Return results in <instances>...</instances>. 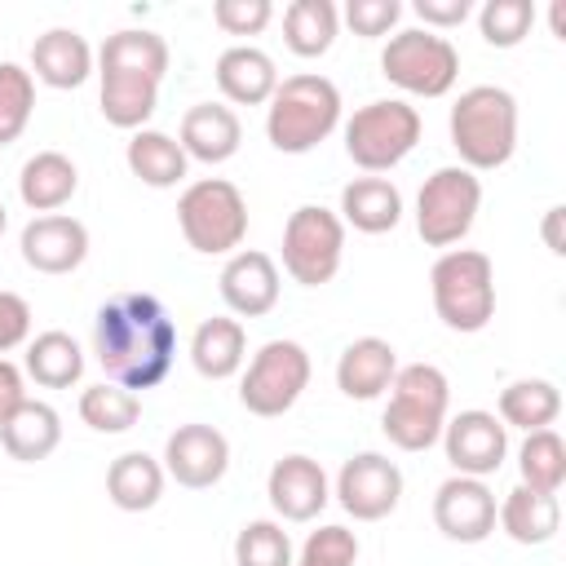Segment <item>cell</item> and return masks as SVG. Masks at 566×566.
I'll list each match as a JSON object with an SVG mask.
<instances>
[{
	"instance_id": "e0dca14e",
	"label": "cell",
	"mask_w": 566,
	"mask_h": 566,
	"mask_svg": "<svg viewBox=\"0 0 566 566\" xmlns=\"http://www.w3.org/2000/svg\"><path fill=\"white\" fill-rule=\"evenodd\" d=\"M18 248L35 274H71L88 256V230H84V221L66 217V212H44L22 226Z\"/></svg>"
},
{
	"instance_id": "484cf974",
	"label": "cell",
	"mask_w": 566,
	"mask_h": 566,
	"mask_svg": "<svg viewBox=\"0 0 566 566\" xmlns=\"http://www.w3.org/2000/svg\"><path fill=\"white\" fill-rule=\"evenodd\" d=\"M248 358V332L239 318H203L190 336V363L203 380H230L234 371H243Z\"/></svg>"
},
{
	"instance_id": "3957f363",
	"label": "cell",
	"mask_w": 566,
	"mask_h": 566,
	"mask_svg": "<svg viewBox=\"0 0 566 566\" xmlns=\"http://www.w3.org/2000/svg\"><path fill=\"white\" fill-rule=\"evenodd\" d=\"M336 124H340V88L318 71L279 80L274 97L265 102V137L279 155H310L318 142L336 133Z\"/></svg>"
},
{
	"instance_id": "ba28073f",
	"label": "cell",
	"mask_w": 566,
	"mask_h": 566,
	"mask_svg": "<svg viewBox=\"0 0 566 566\" xmlns=\"http://www.w3.org/2000/svg\"><path fill=\"white\" fill-rule=\"evenodd\" d=\"M380 75L411 97H442L460 80V53L447 35L407 27V31L389 35V44L380 53Z\"/></svg>"
},
{
	"instance_id": "30bf717a",
	"label": "cell",
	"mask_w": 566,
	"mask_h": 566,
	"mask_svg": "<svg viewBox=\"0 0 566 566\" xmlns=\"http://www.w3.org/2000/svg\"><path fill=\"white\" fill-rule=\"evenodd\" d=\"M310 371L314 367H310V354H305L301 340H265L252 354V363H248V371L239 380L243 411H252L261 420H274L283 411H292L296 398L310 385Z\"/></svg>"
},
{
	"instance_id": "83f0119b",
	"label": "cell",
	"mask_w": 566,
	"mask_h": 566,
	"mask_svg": "<svg viewBox=\"0 0 566 566\" xmlns=\"http://www.w3.org/2000/svg\"><path fill=\"white\" fill-rule=\"evenodd\" d=\"M124 164H128V172H133L142 186H150V190L181 186V181H186V168H190L181 142L168 137V133H159V128H137V133L128 137V146H124Z\"/></svg>"
},
{
	"instance_id": "60d3db41",
	"label": "cell",
	"mask_w": 566,
	"mask_h": 566,
	"mask_svg": "<svg viewBox=\"0 0 566 566\" xmlns=\"http://www.w3.org/2000/svg\"><path fill=\"white\" fill-rule=\"evenodd\" d=\"M31 336V305L18 296V292H4L0 287V358L18 345H27Z\"/></svg>"
},
{
	"instance_id": "8fae6325",
	"label": "cell",
	"mask_w": 566,
	"mask_h": 566,
	"mask_svg": "<svg viewBox=\"0 0 566 566\" xmlns=\"http://www.w3.org/2000/svg\"><path fill=\"white\" fill-rule=\"evenodd\" d=\"M345 256V221L323 203H301L283 226V270L301 287H323L336 279Z\"/></svg>"
},
{
	"instance_id": "d4e9b609",
	"label": "cell",
	"mask_w": 566,
	"mask_h": 566,
	"mask_svg": "<svg viewBox=\"0 0 566 566\" xmlns=\"http://www.w3.org/2000/svg\"><path fill=\"white\" fill-rule=\"evenodd\" d=\"M345 226H354L358 234H389L402 221V195L389 177H354L340 190V212Z\"/></svg>"
},
{
	"instance_id": "6da1fadb",
	"label": "cell",
	"mask_w": 566,
	"mask_h": 566,
	"mask_svg": "<svg viewBox=\"0 0 566 566\" xmlns=\"http://www.w3.org/2000/svg\"><path fill=\"white\" fill-rule=\"evenodd\" d=\"M93 354L111 385L124 389H155L172 371L177 358V327L159 296L150 292H119L93 314Z\"/></svg>"
},
{
	"instance_id": "d590c367",
	"label": "cell",
	"mask_w": 566,
	"mask_h": 566,
	"mask_svg": "<svg viewBox=\"0 0 566 566\" xmlns=\"http://www.w3.org/2000/svg\"><path fill=\"white\" fill-rule=\"evenodd\" d=\"M35 111V80L18 62H0V146L18 142Z\"/></svg>"
},
{
	"instance_id": "4316f807",
	"label": "cell",
	"mask_w": 566,
	"mask_h": 566,
	"mask_svg": "<svg viewBox=\"0 0 566 566\" xmlns=\"http://www.w3.org/2000/svg\"><path fill=\"white\" fill-rule=\"evenodd\" d=\"M62 442V416L40 402V398H27L4 424H0V447L9 451V460L18 464H35V460H49Z\"/></svg>"
},
{
	"instance_id": "277c9868",
	"label": "cell",
	"mask_w": 566,
	"mask_h": 566,
	"mask_svg": "<svg viewBox=\"0 0 566 566\" xmlns=\"http://www.w3.org/2000/svg\"><path fill=\"white\" fill-rule=\"evenodd\" d=\"M451 407V385L433 363H407L394 371L389 402L380 411V429L398 451H429L442 438Z\"/></svg>"
},
{
	"instance_id": "603a6c76",
	"label": "cell",
	"mask_w": 566,
	"mask_h": 566,
	"mask_svg": "<svg viewBox=\"0 0 566 566\" xmlns=\"http://www.w3.org/2000/svg\"><path fill=\"white\" fill-rule=\"evenodd\" d=\"M495 522L500 531L513 539V544H548L562 526V500L557 495H544V491H531V486H513L500 504H495Z\"/></svg>"
},
{
	"instance_id": "4dcf8cb0",
	"label": "cell",
	"mask_w": 566,
	"mask_h": 566,
	"mask_svg": "<svg viewBox=\"0 0 566 566\" xmlns=\"http://www.w3.org/2000/svg\"><path fill=\"white\" fill-rule=\"evenodd\" d=\"M562 416V389L544 376H522L513 385L500 389V424L504 429H553V420Z\"/></svg>"
},
{
	"instance_id": "44dd1931",
	"label": "cell",
	"mask_w": 566,
	"mask_h": 566,
	"mask_svg": "<svg viewBox=\"0 0 566 566\" xmlns=\"http://www.w3.org/2000/svg\"><path fill=\"white\" fill-rule=\"evenodd\" d=\"M186 159H199V164H226L239 142H243V124L239 115L226 106V102H195L186 115H181V133H177Z\"/></svg>"
},
{
	"instance_id": "8d00e7d4",
	"label": "cell",
	"mask_w": 566,
	"mask_h": 566,
	"mask_svg": "<svg viewBox=\"0 0 566 566\" xmlns=\"http://www.w3.org/2000/svg\"><path fill=\"white\" fill-rule=\"evenodd\" d=\"M535 27V4L531 0H486L478 9V31L491 49H517Z\"/></svg>"
},
{
	"instance_id": "d6986e66",
	"label": "cell",
	"mask_w": 566,
	"mask_h": 566,
	"mask_svg": "<svg viewBox=\"0 0 566 566\" xmlns=\"http://www.w3.org/2000/svg\"><path fill=\"white\" fill-rule=\"evenodd\" d=\"M93 66H97V53L75 27H49L44 35H35L27 71L49 88H80L93 75Z\"/></svg>"
},
{
	"instance_id": "ee69618b",
	"label": "cell",
	"mask_w": 566,
	"mask_h": 566,
	"mask_svg": "<svg viewBox=\"0 0 566 566\" xmlns=\"http://www.w3.org/2000/svg\"><path fill=\"white\" fill-rule=\"evenodd\" d=\"M562 217H566V208H562V203H553V208L544 212V243H548V252H553V256H562V252H566V243H562Z\"/></svg>"
},
{
	"instance_id": "1f68e13d",
	"label": "cell",
	"mask_w": 566,
	"mask_h": 566,
	"mask_svg": "<svg viewBox=\"0 0 566 566\" xmlns=\"http://www.w3.org/2000/svg\"><path fill=\"white\" fill-rule=\"evenodd\" d=\"M340 9L332 0H292L283 9V44L296 57H323L336 44Z\"/></svg>"
},
{
	"instance_id": "ab89813d",
	"label": "cell",
	"mask_w": 566,
	"mask_h": 566,
	"mask_svg": "<svg viewBox=\"0 0 566 566\" xmlns=\"http://www.w3.org/2000/svg\"><path fill=\"white\" fill-rule=\"evenodd\" d=\"M398 18H402V4H398V0H349V4H345V22H349V31L363 35V40L389 35V31L398 27Z\"/></svg>"
},
{
	"instance_id": "5b68a950",
	"label": "cell",
	"mask_w": 566,
	"mask_h": 566,
	"mask_svg": "<svg viewBox=\"0 0 566 566\" xmlns=\"http://www.w3.org/2000/svg\"><path fill=\"white\" fill-rule=\"evenodd\" d=\"M433 310L451 332H482L495 318V265L478 248H447L429 270Z\"/></svg>"
},
{
	"instance_id": "9c48e42d",
	"label": "cell",
	"mask_w": 566,
	"mask_h": 566,
	"mask_svg": "<svg viewBox=\"0 0 566 566\" xmlns=\"http://www.w3.org/2000/svg\"><path fill=\"white\" fill-rule=\"evenodd\" d=\"M478 208H482V181L478 172L460 168V164H447L438 172L424 177L420 195H416V230L429 248H455L473 221H478Z\"/></svg>"
},
{
	"instance_id": "5bb4252c",
	"label": "cell",
	"mask_w": 566,
	"mask_h": 566,
	"mask_svg": "<svg viewBox=\"0 0 566 566\" xmlns=\"http://www.w3.org/2000/svg\"><path fill=\"white\" fill-rule=\"evenodd\" d=\"M164 473L186 486V491H208L226 478L230 469V442L221 429L203 424V420H190V424H177L164 442Z\"/></svg>"
},
{
	"instance_id": "52a82bcc",
	"label": "cell",
	"mask_w": 566,
	"mask_h": 566,
	"mask_svg": "<svg viewBox=\"0 0 566 566\" xmlns=\"http://www.w3.org/2000/svg\"><path fill=\"white\" fill-rule=\"evenodd\" d=\"M177 226L186 234V243L203 256H230L239 252L243 234H248V203L239 195L234 181L226 177H203L190 181L177 199Z\"/></svg>"
},
{
	"instance_id": "4fadbf2b",
	"label": "cell",
	"mask_w": 566,
	"mask_h": 566,
	"mask_svg": "<svg viewBox=\"0 0 566 566\" xmlns=\"http://www.w3.org/2000/svg\"><path fill=\"white\" fill-rule=\"evenodd\" d=\"M438 442L447 451V464L464 478H491L509 455V429L500 424L495 411H482V407L447 416Z\"/></svg>"
},
{
	"instance_id": "b9f144b4",
	"label": "cell",
	"mask_w": 566,
	"mask_h": 566,
	"mask_svg": "<svg viewBox=\"0 0 566 566\" xmlns=\"http://www.w3.org/2000/svg\"><path fill=\"white\" fill-rule=\"evenodd\" d=\"M411 9H416V18L424 22V31H451V27H460V22L473 13L469 0H416Z\"/></svg>"
},
{
	"instance_id": "74e56055",
	"label": "cell",
	"mask_w": 566,
	"mask_h": 566,
	"mask_svg": "<svg viewBox=\"0 0 566 566\" xmlns=\"http://www.w3.org/2000/svg\"><path fill=\"white\" fill-rule=\"evenodd\" d=\"M358 562V535L349 526H318L292 557V566H354Z\"/></svg>"
},
{
	"instance_id": "9a60e30c",
	"label": "cell",
	"mask_w": 566,
	"mask_h": 566,
	"mask_svg": "<svg viewBox=\"0 0 566 566\" xmlns=\"http://www.w3.org/2000/svg\"><path fill=\"white\" fill-rule=\"evenodd\" d=\"M433 526L455 544H482L495 531V491L486 478L451 473L433 491Z\"/></svg>"
},
{
	"instance_id": "f1b7e54d",
	"label": "cell",
	"mask_w": 566,
	"mask_h": 566,
	"mask_svg": "<svg viewBox=\"0 0 566 566\" xmlns=\"http://www.w3.org/2000/svg\"><path fill=\"white\" fill-rule=\"evenodd\" d=\"M164 482H168L164 464H159L155 455H146V451H124V455H115L111 469H106V495H111V504L124 509V513H146V509H155L159 495H164Z\"/></svg>"
},
{
	"instance_id": "cb8c5ba5",
	"label": "cell",
	"mask_w": 566,
	"mask_h": 566,
	"mask_svg": "<svg viewBox=\"0 0 566 566\" xmlns=\"http://www.w3.org/2000/svg\"><path fill=\"white\" fill-rule=\"evenodd\" d=\"M80 190V168L62 150H35L18 172V195L31 212H57Z\"/></svg>"
},
{
	"instance_id": "7bdbcfd3",
	"label": "cell",
	"mask_w": 566,
	"mask_h": 566,
	"mask_svg": "<svg viewBox=\"0 0 566 566\" xmlns=\"http://www.w3.org/2000/svg\"><path fill=\"white\" fill-rule=\"evenodd\" d=\"M27 402V371L9 358H0V424Z\"/></svg>"
},
{
	"instance_id": "f35d334b",
	"label": "cell",
	"mask_w": 566,
	"mask_h": 566,
	"mask_svg": "<svg viewBox=\"0 0 566 566\" xmlns=\"http://www.w3.org/2000/svg\"><path fill=\"white\" fill-rule=\"evenodd\" d=\"M274 18V4L270 0H217L212 4V22L226 31V35H261Z\"/></svg>"
},
{
	"instance_id": "d6a6232c",
	"label": "cell",
	"mask_w": 566,
	"mask_h": 566,
	"mask_svg": "<svg viewBox=\"0 0 566 566\" xmlns=\"http://www.w3.org/2000/svg\"><path fill=\"white\" fill-rule=\"evenodd\" d=\"M517 473H522V486L557 495L562 482H566V442H562V433L557 429L526 433V442L517 447Z\"/></svg>"
},
{
	"instance_id": "7a4b0ae2",
	"label": "cell",
	"mask_w": 566,
	"mask_h": 566,
	"mask_svg": "<svg viewBox=\"0 0 566 566\" xmlns=\"http://www.w3.org/2000/svg\"><path fill=\"white\" fill-rule=\"evenodd\" d=\"M447 133L460 155V168L469 172L504 168L517 150V97L500 84H473L455 97L447 115Z\"/></svg>"
},
{
	"instance_id": "e575fe53",
	"label": "cell",
	"mask_w": 566,
	"mask_h": 566,
	"mask_svg": "<svg viewBox=\"0 0 566 566\" xmlns=\"http://www.w3.org/2000/svg\"><path fill=\"white\" fill-rule=\"evenodd\" d=\"M292 539L279 517H252L234 535V566H292Z\"/></svg>"
},
{
	"instance_id": "7402d4cb",
	"label": "cell",
	"mask_w": 566,
	"mask_h": 566,
	"mask_svg": "<svg viewBox=\"0 0 566 566\" xmlns=\"http://www.w3.org/2000/svg\"><path fill=\"white\" fill-rule=\"evenodd\" d=\"M217 88L234 106H265L279 88V66L256 44H230L217 57Z\"/></svg>"
},
{
	"instance_id": "8992f818",
	"label": "cell",
	"mask_w": 566,
	"mask_h": 566,
	"mask_svg": "<svg viewBox=\"0 0 566 566\" xmlns=\"http://www.w3.org/2000/svg\"><path fill=\"white\" fill-rule=\"evenodd\" d=\"M420 111L402 97H376L367 106H358L345 119V155L363 168V172H389L398 168L416 142H420Z\"/></svg>"
},
{
	"instance_id": "7c38bea8",
	"label": "cell",
	"mask_w": 566,
	"mask_h": 566,
	"mask_svg": "<svg viewBox=\"0 0 566 566\" xmlns=\"http://www.w3.org/2000/svg\"><path fill=\"white\" fill-rule=\"evenodd\" d=\"M336 500L354 522H380L402 500V469L380 451H358L336 473Z\"/></svg>"
},
{
	"instance_id": "2e32d148",
	"label": "cell",
	"mask_w": 566,
	"mask_h": 566,
	"mask_svg": "<svg viewBox=\"0 0 566 566\" xmlns=\"http://www.w3.org/2000/svg\"><path fill=\"white\" fill-rule=\"evenodd\" d=\"M265 495H270V509L279 522H314L327 509L332 486L314 455L292 451V455L274 460V469L265 478Z\"/></svg>"
},
{
	"instance_id": "ac0fdd59",
	"label": "cell",
	"mask_w": 566,
	"mask_h": 566,
	"mask_svg": "<svg viewBox=\"0 0 566 566\" xmlns=\"http://www.w3.org/2000/svg\"><path fill=\"white\" fill-rule=\"evenodd\" d=\"M217 283H221L226 310L239 314V318H261L279 305V265H274L270 252H256V248L230 252Z\"/></svg>"
},
{
	"instance_id": "f546056e",
	"label": "cell",
	"mask_w": 566,
	"mask_h": 566,
	"mask_svg": "<svg viewBox=\"0 0 566 566\" xmlns=\"http://www.w3.org/2000/svg\"><path fill=\"white\" fill-rule=\"evenodd\" d=\"M22 371L40 385V389H71L84 376V349L75 336L66 332H40L35 340H27V358Z\"/></svg>"
},
{
	"instance_id": "f6af8a7d",
	"label": "cell",
	"mask_w": 566,
	"mask_h": 566,
	"mask_svg": "<svg viewBox=\"0 0 566 566\" xmlns=\"http://www.w3.org/2000/svg\"><path fill=\"white\" fill-rule=\"evenodd\" d=\"M4 221H9V217H4V203H0V234H4Z\"/></svg>"
},
{
	"instance_id": "ffe728a7",
	"label": "cell",
	"mask_w": 566,
	"mask_h": 566,
	"mask_svg": "<svg viewBox=\"0 0 566 566\" xmlns=\"http://www.w3.org/2000/svg\"><path fill=\"white\" fill-rule=\"evenodd\" d=\"M394 371H398L394 345L380 340V336H358L336 358V389L345 398H354V402H371V398L389 394Z\"/></svg>"
},
{
	"instance_id": "836d02e7",
	"label": "cell",
	"mask_w": 566,
	"mask_h": 566,
	"mask_svg": "<svg viewBox=\"0 0 566 566\" xmlns=\"http://www.w3.org/2000/svg\"><path fill=\"white\" fill-rule=\"evenodd\" d=\"M137 416H142V398L124 385L102 380V385H88L80 394V420L93 433H128L137 424Z\"/></svg>"
}]
</instances>
